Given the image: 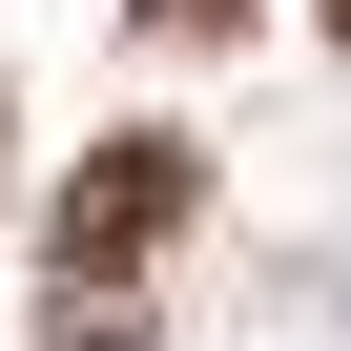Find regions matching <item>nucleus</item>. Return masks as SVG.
Masks as SVG:
<instances>
[{
  "mask_svg": "<svg viewBox=\"0 0 351 351\" xmlns=\"http://www.w3.org/2000/svg\"><path fill=\"white\" fill-rule=\"evenodd\" d=\"M165 228H186V145H165V124H124L83 186H62V289H124V269H165Z\"/></svg>",
  "mask_w": 351,
  "mask_h": 351,
  "instance_id": "f257e3e1",
  "label": "nucleus"
},
{
  "mask_svg": "<svg viewBox=\"0 0 351 351\" xmlns=\"http://www.w3.org/2000/svg\"><path fill=\"white\" fill-rule=\"evenodd\" d=\"M145 21H228V0H145Z\"/></svg>",
  "mask_w": 351,
  "mask_h": 351,
  "instance_id": "f03ea898",
  "label": "nucleus"
},
{
  "mask_svg": "<svg viewBox=\"0 0 351 351\" xmlns=\"http://www.w3.org/2000/svg\"><path fill=\"white\" fill-rule=\"evenodd\" d=\"M310 21H330V42H351V0H310Z\"/></svg>",
  "mask_w": 351,
  "mask_h": 351,
  "instance_id": "7ed1b4c3",
  "label": "nucleus"
}]
</instances>
